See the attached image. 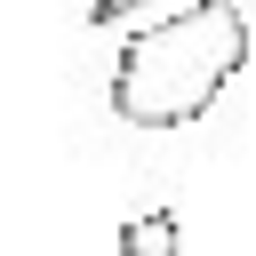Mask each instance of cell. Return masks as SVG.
Returning <instances> with one entry per match:
<instances>
[{"instance_id": "6da1fadb", "label": "cell", "mask_w": 256, "mask_h": 256, "mask_svg": "<svg viewBox=\"0 0 256 256\" xmlns=\"http://www.w3.org/2000/svg\"><path fill=\"white\" fill-rule=\"evenodd\" d=\"M240 64H248V16L232 0H184L120 40L112 112H120V128H144V136L192 128L216 112V96L240 80Z\"/></svg>"}, {"instance_id": "7a4b0ae2", "label": "cell", "mask_w": 256, "mask_h": 256, "mask_svg": "<svg viewBox=\"0 0 256 256\" xmlns=\"http://www.w3.org/2000/svg\"><path fill=\"white\" fill-rule=\"evenodd\" d=\"M120 256H184L176 208H136V216L120 224Z\"/></svg>"}]
</instances>
